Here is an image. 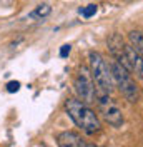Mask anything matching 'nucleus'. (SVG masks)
<instances>
[{
  "instance_id": "obj_8",
  "label": "nucleus",
  "mask_w": 143,
  "mask_h": 147,
  "mask_svg": "<svg viewBox=\"0 0 143 147\" xmlns=\"http://www.w3.org/2000/svg\"><path fill=\"white\" fill-rule=\"evenodd\" d=\"M128 45L133 49L136 54H140L143 57V32L140 30H132L128 34Z\"/></svg>"
},
{
  "instance_id": "obj_9",
  "label": "nucleus",
  "mask_w": 143,
  "mask_h": 147,
  "mask_svg": "<svg viewBox=\"0 0 143 147\" xmlns=\"http://www.w3.org/2000/svg\"><path fill=\"white\" fill-rule=\"evenodd\" d=\"M50 12H52V7H50L48 3H40V5L35 9L33 15L38 17V18H43V17H47V15H50Z\"/></svg>"
},
{
  "instance_id": "obj_5",
  "label": "nucleus",
  "mask_w": 143,
  "mask_h": 147,
  "mask_svg": "<svg viewBox=\"0 0 143 147\" xmlns=\"http://www.w3.org/2000/svg\"><path fill=\"white\" fill-rule=\"evenodd\" d=\"M73 87H75V92L78 95V100H82L83 104L90 105V104L97 102V85L92 79L88 67L78 69V72L75 75V80H73Z\"/></svg>"
},
{
  "instance_id": "obj_6",
  "label": "nucleus",
  "mask_w": 143,
  "mask_h": 147,
  "mask_svg": "<svg viewBox=\"0 0 143 147\" xmlns=\"http://www.w3.org/2000/svg\"><path fill=\"white\" fill-rule=\"evenodd\" d=\"M115 60L125 67L130 74H135L138 79L143 80V57L140 54H136L130 45H123L122 50L115 55Z\"/></svg>"
},
{
  "instance_id": "obj_13",
  "label": "nucleus",
  "mask_w": 143,
  "mask_h": 147,
  "mask_svg": "<svg viewBox=\"0 0 143 147\" xmlns=\"http://www.w3.org/2000/svg\"><path fill=\"white\" fill-rule=\"evenodd\" d=\"M87 147H102V146H95V144H87Z\"/></svg>"
},
{
  "instance_id": "obj_3",
  "label": "nucleus",
  "mask_w": 143,
  "mask_h": 147,
  "mask_svg": "<svg viewBox=\"0 0 143 147\" xmlns=\"http://www.w3.org/2000/svg\"><path fill=\"white\" fill-rule=\"evenodd\" d=\"M110 72H112V79H113V84L118 87L120 94L125 97L128 102H136L138 97H140V90L135 84L132 74L126 70L120 62L113 60L110 64Z\"/></svg>"
},
{
  "instance_id": "obj_4",
  "label": "nucleus",
  "mask_w": 143,
  "mask_h": 147,
  "mask_svg": "<svg viewBox=\"0 0 143 147\" xmlns=\"http://www.w3.org/2000/svg\"><path fill=\"white\" fill-rule=\"evenodd\" d=\"M97 104H98V112L102 119L112 127H122L123 125V112L120 105L116 104L115 99L110 97V94L105 92H97Z\"/></svg>"
},
{
  "instance_id": "obj_11",
  "label": "nucleus",
  "mask_w": 143,
  "mask_h": 147,
  "mask_svg": "<svg viewBox=\"0 0 143 147\" xmlns=\"http://www.w3.org/2000/svg\"><path fill=\"white\" fill-rule=\"evenodd\" d=\"M20 90V82L18 80H12V82L7 84V92H10V94H15V92Z\"/></svg>"
},
{
  "instance_id": "obj_2",
  "label": "nucleus",
  "mask_w": 143,
  "mask_h": 147,
  "mask_svg": "<svg viewBox=\"0 0 143 147\" xmlns=\"http://www.w3.org/2000/svg\"><path fill=\"white\" fill-rule=\"evenodd\" d=\"M88 70L92 74V79H93L95 85H97V92L112 94L115 84L112 79L110 65L105 62V59L102 57L100 52H95V50L88 52Z\"/></svg>"
},
{
  "instance_id": "obj_1",
  "label": "nucleus",
  "mask_w": 143,
  "mask_h": 147,
  "mask_svg": "<svg viewBox=\"0 0 143 147\" xmlns=\"http://www.w3.org/2000/svg\"><path fill=\"white\" fill-rule=\"evenodd\" d=\"M65 112L75 122V125L80 127L85 134L93 136L102 130V122H100L98 115L95 114V110H92L87 104H83L78 99H67Z\"/></svg>"
},
{
  "instance_id": "obj_10",
  "label": "nucleus",
  "mask_w": 143,
  "mask_h": 147,
  "mask_svg": "<svg viewBox=\"0 0 143 147\" xmlns=\"http://www.w3.org/2000/svg\"><path fill=\"white\" fill-rule=\"evenodd\" d=\"M97 10H98V7H97L95 3H90V5H87V7H85V9L80 10V13L85 18H90V17H93V15L97 13Z\"/></svg>"
},
{
  "instance_id": "obj_7",
  "label": "nucleus",
  "mask_w": 143,
  "mask_h": 147,
  "mask_svg": "<svg viewBox=\"0 0 143 147\" xmlns=\"http://www.w3.org/2000/svg\"><path fill=\"white\" fill-rule=\"evenodd\" d=\"M57 144L58 147H87V142L82 139L80 134L72 132V130H65L57 136Z\"/></svg>"
},
{
  "instance_id": "obj_12",
  "label": "nucleus",
  "mask_w": 143,
  "mask_h": 147,
  "mask_svg": "<svg viewBox=\"0 0 143 147\" xmlns=\"http://www.w3.org/2000/svg\"><path fill=\"white\" fill-rule=\"evenodd\" d=\"M72 52V45H62V49H60V57H68Z\"/></svg>"
}]
</instances>
